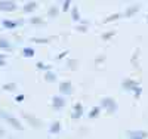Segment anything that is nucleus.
<instances>
[{
  "label": "nucleus",
  "mask_w": 148,
  "mask_h": 139,
  "mask_svg": "<svg viewBox=\"0 0 148 139\" xmlns=\"http://www.w3.org/2000/svg\"><path fill=\"white\" fill-rule=\"evenodd\" d=\"M0 116H2V117H3L5 120H8V121H9V123H10L12 126H14V127H16V129H22V126H21V124H19V123H18V121H16V120H15L14 117H10L9 114H6V112L0 111Z\"/></svg>",
  "instance_id": "1"
},
{
  "label": "nucleus",
  "mask_w": 148,
  "mask_h": 139,
  "mask_svg": "<svg viewBox=\"0 0 148 139\" xmlns=\"http://www.w3.org/2000/svg\"><path fill=\"white\" fill-rule=\"evenodd\" d=\"M0 9H6V10H12V9H15V5L14 3H5V2H2L0 3Z\"/></svg>",
  "instance_id": "2"
},
{
  "label": "nucleus",
  "mask_w": 148,
  "mask_h": 139,
  "mask_svg": "<svg viewBox=\"0 0 148 139\" xmlns=\"http://www.w3.org/2000/svg\"><path fill=\"white\" fill-rule=\"evenodd\" d=\"M130 136H132L133 139H142V138L147 136V133H145V132H142V133H139V132H136V133H135V132H130Z\"/></svg>",
  "instance_id": "3"
},
{
  "label": "nucleus",
  "mask_w": 148,
  "mask_h": 139,
  "mask_svg": "<svg viewBox=\"0 0 148 139\" xmlns=\"http://www.w3.org/2000/svg\"><path fill=\"white\" fill-rule=\"evenodd\" d=\"M3 25H5V27H8V28H14L15 27V25H16V22H14V21H3Z\"/></svg>",
  "instance_id": "4"
},
{
  "label": "nucleus",
  "mask_w": 148,
  "mask_h": 139,
  "mask_svg": "<svg viewBox=\"0 0 148 139\" xmlns=\"http://www.w3.org/2000/svg\"><path fill=\"white\" fill-rule=\"evenodd\" d=\"M53 104L59 108V107H62V104H64V101L61 99V98H53Z\"/></svg>",
  "instance_id": "5"
},
{
  "label": "nucleus",
  "mask_w": 148,
  "mask_h": 139,
  "mask_svg": "<svg viewBox=\"0 0 148 139\" xmlns=\"http://www.w3.org/2000/svg\"><path fill=\"white\" fill-rule=\"evenodd\" d=\"M0 47H3V49H9V47H10V45H9V42H6V40H3V39H0Z\"/></svg>",
  "instance_id": "6"
},
{
  "label": "nucleus",
  "mask_w": 148,
  "mask_h": 139,
  "mask_svg": "<svg viewBox=\"0 0 148 139\" xmlns=\"http://www.w3.org/2000/svg\"><path fill=\"white\" fill-rule=\"evenodd\" d=\"M61 90H62V92H70L71 89H70V83H62V86H61Z\"/></svg>",
  "instance_id": "7"
},
{
  "label": "nucleus",
  "mask_w": 148,
  "mask_h": 139,
  "mask_svg": "<svg viewBox=\"0 0 148 139\" xmlns=\"http://www.w3.org/2000/svg\"><path fill=\"white\" fill-rule=\"evenodd\" d=\"M24 55H25V56H28V55H30V56H31V55H33V50H30V49H25V50H24Z\"/></svg>",
  "instance_id": "8"
},
{
  "label": "nucleus",
  "mask_w": 148,
  "mask_h": 139,
  "mask_svg": "<svg viewBox=\"0 0 148 139\" xmlns=\"http://www.w3.org/2000/svg\"><path fill=\"white\" fill-rule=\"evenodd\" d=\"M34 6H36L34 3H33V5H27V6H25V10H30V9H33Z\"/></svg>",
  "instance_id": "9"
},
{
  "label": "nucleus",
  "mask_w": 148,
  "mask_h": 139,
  "mask_svg": "<svg viewBox=\"0 0 148 139\" xmlns=\"http://www.w3.org/2000/svg\"><path fill=\"white\" fill-rule=\"evenodd\" d=\"M14 84H8V86H5V89H9V90H12V89H14Z\"/></svg>",
  "instance_id": "10"
},
{
  "label": "nucleus",
  "mask_w": 148,
  "mask_h": 139,
  "mask_svg": "<svg viewBox=\"0 0 148 139\" xmlns=\"http://www.w3.org/2000/svg\"><path fill=\"white\" fill-rule=\"evenodd\" d=\"M47 80H55V75H52V74H47Z\"/></svg>",
  "instance_id": "11"
},
{
  "label": "nucleus",
  "mask_w": 148,
  "mask_h": 139,
  "mask_svg": "<svg viewBox=\"0 0 148 139\" xmlns=\"http://www.w3.org/2000/svg\"><path fill=\"white\" fill-rule=\"evenodd\" d=\"M58 129H59V124H58V123H56L55 126H52V130H58Z\"/></svg>",
  "instance_id": "12"
},
{
  "label": "nucleus",
  "mask_w": 148,
  "mask_h": 139,
  "mask_svg": "<svg viewBox=\"0 0 148 139\" xmlns=\"http://www.w3.org/2000/svg\"><path fill=\"white\" fill-rule=\"evenodd\" d=\"M3 64H5V62H3V61H0V65H3Z\"/></svg>",
  "instance_id": "13"
}]
</instances>
